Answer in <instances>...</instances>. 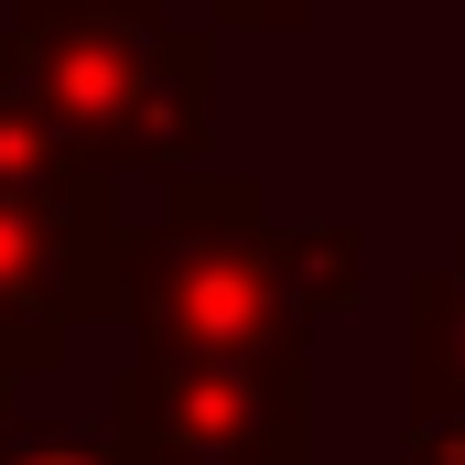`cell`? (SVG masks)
<instances>
[{
    "label": "cell",
    "mask_w": 465,
    "mask_h": 465,
    "mask_svg": "<svg viewBox=\"0 0 465 465\" xmlns=\"http://www.w3.org/2000/svg\"><path fill=\"white\" fill-rule=\"evenodd\" d=\"M0 184H44V195H119V173L65 130V119L33 98V76H22V44H11V22H0Z\"/></svg>",
    "instance_id": "5b68a950"
},
{
    "label": "cell",
    "mask_w": 465,
    "mask_h": 465,
    "mask_svg": "<svg viewBox=\"0 0 465 465\" xmlns=\"http://www.w3.org/2000/svg\"><path fill=\"white\" fill-rule=\"evenodd\" d=\"M401 465H465V422H455V411H422L411 444H401Z\"/></svg>",
    "instance_id": "9c48e42d"
},
{
    "label": "cell",
    "mask_w": 465,
    "mask_h": 465,
    "mask_svg": "<svg viewBox=\"0 0 465 465\" xmlns=\"http://www.w3.org/2000/svg\"><path fill=\"white\" fill-rule=\"evenodd\" d=\"M401 401H411V422L422 411L465 422V238H455L444 271L411 282V379H401Z\"/></svg>",
    "instance_id": "8992f818"
},
{
    "label": "cell",
    "mask_w": 465,
    "mask_h": 465,
    "mask_svg": "<svg viewBox=\"0 0 465 465\" xmlns=\"http://www.w3.org/2000/svg\"><path fill=\"white\" fill-rule=\"evenodd\" d=\"M11 433H22V390L0 379V455H11Z\"/></svg>",
    "instance_id": "8fae6325"
},
{
    "label": "cell",
    "mask_w": 465,
    "mask_h": 465,
    "mask_svg": "<svg viewBox=\"0 0 465 465\" xmlns=\"http://www.w3.org/2000/svg\"><path fill=\"white\" fill-rule=\"evenodd\" d=\"M11 44L33 98L65 119L119 184L195 173L217 141V33L173 0H11Z\"/></svg>",
    "instance_id": "6da1fadb"
},
{
    "label": "cell",
    "mask_w": 465,
    "mask_h": 465,
    "mask_svg": "<svg viewBox=\"0 0 465 465\" xmlns=\"http://www.w3.org/2000/svg\"><path fill=\"white\" fill-rule=\"evenodd\" d=\"M130 303V217L119 195L0 184V379H54L76 325Z\"/></svg>",
    "instance_id": "277c9868"
},
{
    "label": "cell",
    "mask_w": 465,
    "mask_h": 465,
    "mask_svg": "<svg viewBox=\"0 0 465 465\" xmlns=\"http://www.w3.org/2000/svg\"><path fill=\"white\" fill-rule=\"evenodd\" d=\"M130 347L173 357H282L314 347V303L292 292L271 249V195L260 173H173L152 217H130Z\"/></svg>",
    "instance_id": "7a4b0ae2"
},
{
    "label": "cell",
    "mask_w": 465,
    "mask_h": 465,
    "mask_svg": "<svg viewBox=\"0 0 465 465\" xmlns=\"http://www.w3.org/2000/svg\"><path fill=\"white\" fill-rule=\"evenodd\" d=\"M109 433L141 465H314V347L282 357L130 347L109 379Z\"/></svg>",
    "instance_id": "3957f363"
},
{
    "label": "cell",
    "mask_w": 465,
    "mask_h": 465,
    "mask_svg": "<svg viewBox=\"0 0 465 465\" xmlns=\"http://www.w3.org/2000/svg\"><path fill=\"white\" fill-rule=\"evenodd\" d=\"M303 11H314V0H217V22H228V33H292Z\"/></svg>",
    "instance_id": "30bf717a"
},
{
    "label": "cell",
    "mask_w": 465,
    "mask_h": 465,
    "mask_svg": "<svg viewBox=\"0 0 465 465\" xmlns=\"http://www.w3.org/2000/svg\"><path fill=\"white\" fill-rule=\"evenodd\" d=\"M271 249H282V271H292V292H303L314 314H347L357 292H368V228H357V217L271 228Z\"/></svg>",
    "instance_id": "52a82bcc"
},
{
    "label": "cell",
    "mask_w": 465,
    "mask_h": 465,
    "mask_svg": "<svg viewBox=\"0 0 465 465\" xmlns=\"http://www.w3.org/2000/svg\"><path fill=\"white\" fill-rule=\"evenodd\" d=\"M0 465H141L119 433H65V422H33L22 411V433H11V455Z\"/></svg>",
    "instance_id": "ba28073f"
}]
</instances>
